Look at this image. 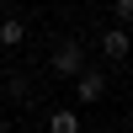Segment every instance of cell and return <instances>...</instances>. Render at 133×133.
Wrapping results in <instances>:
<instances>
[{
  "mask_svg": "<svg viewBox=\"0 0 133 133\" xmlns=\"http://www.w3.org/2000/svg\"><path fill=\"white\" fill-rule=\"evenodd\" d=\"M21 43H27V21H21V16H5V21H0V48H21Z\"/></svg>",
  "mask_w": 133,
  "mask_h": 133,
  "instance_id": "4",
  "label": "cell"
},
{
  "mask_svg": "<svg viewBox=\"0 0 133 133\" xmlns=\"http://www.w3.org/2000/svg\"><path fill=\"white\" fill-rule=\"evenodd\" d=\"M107 96V69H96V64H85L80 75H75V101H85V107H96Z\"/></svg>",
  "mask_w": 133,
  "mask_h": 133,
  "instance_id": "2",
  "label": "cell"
},
{
  "mask_svg": "<svg viewBox=\"0 0 133 133\" xmlns=\"http://www.w3.org/2000/svg\"><path fill=\"white\" fill-rule=\"evenodd\" d=\"M0 80H5V96H11V101H27V75H16V69H5Z\"/></svg>",
  "mask_w": 133,
  "mask_h": 133,
  "instance_id": "6",
  "label": "cell"
},
{
  "mask_svg": "<svg viewBox=\"0 0 133 133\" xmlns=\"http://www.w3.org/2000/svg\"><path fill=\"white\" fill-rule=\"evenodd\" d=\"M112 11H117V27H123V21L133 16V0H112Z\"/></svg>",
  "mask_w": 133,
  "mask_h": 133,
  "instance_id": "7",
  "label": "cell"
},
{
  "mask_svg": "<svg viewBox=\"0 0 133 133\" xmlns=\"http://www.w3.org/2000/svg\"><path fill=\"white\" fill-rule=\"evenodd\" d=\"M48 64H53V75H59V80H75V75L85 69V43H80V37H64L59 48H53Z\"/></svg>",
  "mask_w": 133,
  "mask_h": 133,
  "instance_id": "1",
  "label": "cell"
},
{
  "mask_svg": "<svg viewBox=\"0 0 133 133\" xmlns=\"http://www.w3.org/2000/svg\"><path fill=\"white\" fill-rule=\"evenodd\" d=\"M101 53L112 64H123L128 59V27H112V32H101Z\"/></svg>",
  "mask_w": 133,
  "mask_h": 133,
  "instance_id": "3",
  "label": "cell"
},
{
  "mask_svg": "<svg viewBox=\"0 0 133 133\" xmlns=\"http://www.w3.org/2000/svg\"><path fill=\"white\" fill-rule=\"evenodd\" d=\"M48 133H80V112H75V107H59V112L48 117Z\"/></svg>",
  "mask_w": 133,
  "mask_h": 133,
  "instance_id": "5",
  "label": "cell"
}]
</instances>
